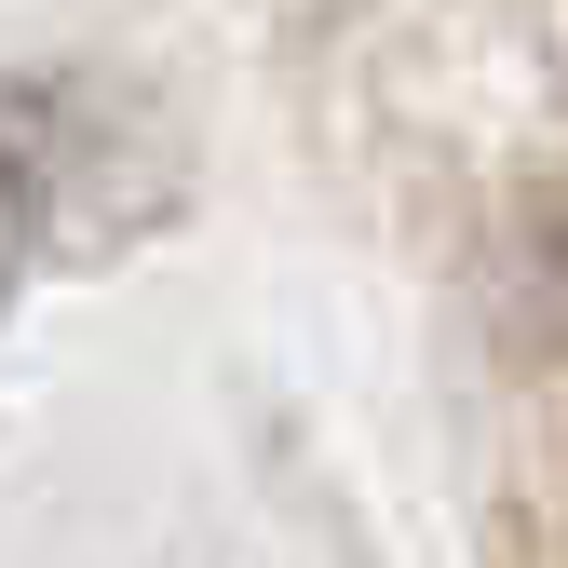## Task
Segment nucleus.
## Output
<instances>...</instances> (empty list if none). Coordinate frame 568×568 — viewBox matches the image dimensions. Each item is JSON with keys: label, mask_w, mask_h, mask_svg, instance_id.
Instances as JSON below:
<instances>
[{"label": "nucleus", "mask_w": 568, "mask_h": 568, "mask_svg": "<svg viewBox=\"0 0 568 568\" xmlns=\"http://www.w3.org/2000/svg\"><path fill=\"white\" fill-rule=\"evenodd\" d=\"M28 257H41V176L0 150V312H14V284H28Z\"/></svg>", "instance_id": "1"}]
</instances>
